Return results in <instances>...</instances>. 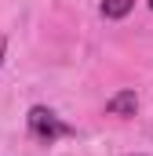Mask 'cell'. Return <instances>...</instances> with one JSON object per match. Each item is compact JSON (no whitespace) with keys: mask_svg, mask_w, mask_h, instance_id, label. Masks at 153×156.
I'll return each instance as SVG.
<instances>
[{"mask_svg":"<svg viewBox=\"0 0 153 156\" xmlns=\"http://www.w3.org/2000/svg\"><path fill=\"white\" fill-rule=\"evenodd\" d=\"M26 123H29V134L37 138L40 145H51V142H58V138H69V134H73V127H69V123H62V120L55 116L47 105H33V109H29V116H26Z\"/></svg>","mask_w":153,"mask_h":156,"instance_id":"6da1fadb","label":"cell"},{"mask_svg":"<svg viewBox=\"0 0 153 156\" xmlns=\"http://www.w3.org/2000/svg\"><path fill=\"white\" fill-rule=\"evenodd\" d=\"M135 105H139L135 91H120V94H113V98L106 102V113H110V116H135Z\"/></svg>","mask_w":153,"mask_h":156,"instance_id":"7a4b0ae2","label":"cell"},{"mask_svg":"<svg viewBox=\"0 0 153 156\" xmlns=\"http://www.w3.org/2000/svg\"><path fill=\"white\" fill-rule=\"evenodd\" d=\"M135 7V0H106L102 4V18H124Z\"/></svg>","mask_w":153,"mask_h":156,"instance_id":"3957f363","label":"cell"},{"mask_svg":"<svg viewBox=\"0 0 153 156\" xmlns=\"http://www.w3.org/2000/svg\"><path fill=\"white\" fill-rule=\"evenodd\" d=\"M4 51H7V37H0V62H4Z\"/></svg>","mask_w":153,"mask_h":156,"instance_id":"277c9868","label":"cell"},{"mask_svg":"<svg viewBox=\"0 0 153 156\" xmlns=\"http://www.w3.org/2000/svg\"><path fill=\"white\" fill-rule=\"evenodd\" d=\"M150 7H153V0H150Z\"/></svg>","mask_w":153,"mask_h":156,"instance_id":"5b68a950","label":"cell"}]
</instances>
